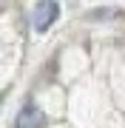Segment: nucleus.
<instances>
[{"mask_svg": "<svg viewBox=\"0 0 125 128\" xmlns=\"http://www.w3.org/2000/svg\"><path fill=\"white\" fill-rule=\"evenodd\" d=\"M57 14H60V9H57L54 0H43L37 9H34V28H37V32H46V28L57 20Z\"/></svg>", "mask_w": 125, "mask_h": 128, "instance_id": "nucleus-1", "label": "nucleus"}, {"mask_svg": "<svg viewBox=\"0 0 125 128\" xmlns=\"http://www.w3.org/2000/svg\"><path fill=\"white\" fill-rule=\"evenodd\" d=\"M40 125H43V114L34 105H26L17 114V122H14V128H40Z\"/></svg>", "mask_w": 125, "mask_h": 128, "instance_id": "nucleus-2", "label": "nucleus"}]
</instances>
